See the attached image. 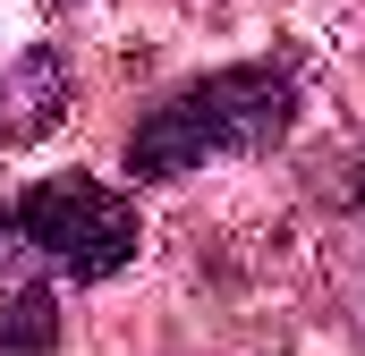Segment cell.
Segmentation results:
<instances>
[{"label":"cell","mask_w":365,"mask_h":356,"mask_svg":"<svg viewBox=\"0 0 365 356\" xmlns=\"http://www.w3.org/2000/svg\"><path fill=\"white\" fill-rule=\"evenodd\" d=\"M297 119V68L289 60H238L179 85L162 110H145V127L128 136V178H187L221 153H264Z\"/></svg>","instance_id":"6da1fadb"},{"label":"cell","mask_w":365,"mask_h":356,"mask_svg":"<svg viewBox=\"0 0 365 356\" xmlns=\"http://www.w3.org/2000/svg\"><path fill=\"white\" fill-rule=\"evenodd\" d=\"M9 238H17L26 255H43L51 271H68V280H110V271L136 263L145 221H136V204H128L119 187L68 170V178H34V187L17 195Z\"/></svg>","instance_id":"7a4b0ae2"},{"label":"cell","mask_w":365,"mask_h":356,"mask_svg":"<svg viewBox=\"0 0 365 356\" xmlns=\"http://www.w3.org/2000/svg\"><path fill=\"white\" fill-rule=\"evenodd\" d=\"M68 93H77V68H68L60 43L17 51V60L0 68V145H34V136H51L60 110H68Z\"/></svg>","instance_id":"3957f363"},{"label":"cell","mask_w":365,"mask_h":356,"mask_svg":"<svg viewBox=\"0 0 365 356\" xmlns=\"http://www.w3.org/2000/svg\"><path fill=\"white\" fill-rule=\"evenodd\" d=\"M60 348V297L43 280L0 271V356H51Z\"/></svg>","instance_id":"277c9868"},{"label":"cell","mask_w":365,"mask_h":356,"mask_svg":"<svg viewBox=\"0 0 365 356\" xmlns=\"http://www.w3.org/2000/svg\"><path fill=\"white\" fill-rule=\"evenodd\" d=\"M357 204H365V170H357Z\"/></svg>","instance_id":"5b68a950"}]
</instances>
